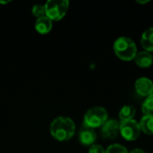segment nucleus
I'll return each mask as SVG.
<instances>
[{"label":"nucleus","mask_w":153,"mask_h":153,"mask_svg":"<svg viewBox=\"0 0 153 153\" xmlns=\"http://www.w3.org/2000/svg\"><path fill=\"white\" fill-rule=\"evenodd\" d=\"M50 134L59 142L70 140L75 134V124L73 119L67 117H57L50 125Z\"/></svg>","instance_id":"f257e3e1"},{"label":"nucleus","mask_w":153,"mask_h":153,"mask_svg":"<svg viewBox=\"0 0 153 153\" xmlns=\"http://www.w3.org/2000/svg\"><path fill=\"white\" fill-rule=\"evenodd\" d=\"M114 51L120 59L130 61L137 55V47L131 39L120 37L114 43Z\"/></svg>","instance_id":"f03ea898"},{"label":"nucleus","mask_w":153,"mask_h":153,"mask_svg":"<svg viewBox=\"0 0 153 153\" xmlns=\"http://www.w3.org/2000/svg\"><path fill=\"white\" fill-rule=\"evenodd\" d=\"M108 120V111L103 107L90 108L84 115L83 126L92 129L101 127Z\"/></svg>","instance_id":"7ed1b4c3"},{"label":"nucleus","mask_w":153,"mask_h":153,"mask_svg":"<svg viewBox=\"0 0 153 153\" xmlns=\"http://www.w3.org/2000/svg\"><path fill=\"white\" fill-rule=\"evenodd\" d=\"M68 8V0H48L45 4L46 16L52 22L60 21L66 14Z\"/></svg>","instance_id":"20e7f679"},{"label":"nucleus","mask_w":153,"mask_h":153,"mask_svg":"<svg viewBox=\"0 0 153 153\" xmlns=\"http://www.w3.org/2000/svg\"><path fill=\"white\" fill-rule=\"evenodd\" d=\"M140 125L134 119L122 121L120 123V134L126 141H135L141 135Z\"/></svg>","instance_id":"39448f33"},{"label":"nucleus","mask_w":153,"mask_h":153,"mask_svg":"<svg viewBox=\"0 0 153 153\" xmlns=\"http://www.w3.org/2000/svg\"><path fill=\"white\" fill-rule=\"evenodd\" d=\"M119 133L120 124L115 119H108L107 122L101 126V134L106 139H116Z\"/></svg>","instance_id":"423d86ee"},{"label":"nucleus","mask_w":153,"mask_h":153,"mask_svg":"<svg viewBox=\"0 0 153 153\" xmlns=\"http://www.w3.org/2000/svg\"><path fill=\"white\" fill-rule=\"evenodd\" d=\"M136 92L143 97H149L153 93V82L147 77H141L135 82Z\"/></svg>","instance_id":"0eeeda50"},{"label":"nucleus","mask_w":153,"mask_h":153,"mask_svg":"<svg viewBox=\"0 0 153 153\" xmlns=\"http://www.w3.org/2000/svg\"><path fill=\"white\" fill-rule=\"evenodd\" d=\"M79 140L82 144L85 146H91L97 140V134L94 129L82 126L79 133Z\"/></svg>","instance_id":"6e6552de"},{"label":"nucleus","mask_w":153,"mask_h":153,"mask_svg":"<svg viewBox=\"0 0 153 153\" xmlns=\"http://www.w3.org/2000/svg\"><path fill=\"white\" fill-rule=\"evenodd\" d=\"M134 61L139 67H150L153 63L152 55L148 51H142L140 53H137V55L134 57Z\"/></svg>","instance_id":"1a4fd4ad"},{"label":"nucleus","mask_w":153,"mask_h":153,"mask_svg":"<svg viewBox=\"0 0 153 153\" xmlns=\"http://www.w3.org/2000/svg\"><path fill=\"white\" fill-rule=\"evenodd\" d=\"M52 27H53V22L47 16L38 18L36 22H35V30L40 34L48 33L51 30Z\"/></svg>","instance_id":"9d476101"},{"label":"nucleus","mask_w":153,"mask_h":153,"mask_svg":"<svg viewBox=\"0 0 153 153\" xmlns=\"http://www.w3.org/2000/svg\"><path fill=\"white\" fill-rule=\"evenodd\" d=\"M141 43L145 51H153V28L146 30L143 33Z\"/></svg>","instance_id":"9b49d317"},{"label":"nucleus","mask_w":153,"mask_h":153,"mask_svg":"<svg viewBox=\"0 0 153 153\" xmlns=\"http://www.w3.org/2000/svg\"><path fill=\"white\" fill-rule=\"evenodd\" d=\"M140 128L144 134L148 135L153 134V117L149 116H143L140 122Z\"/></svg>","instance_id":"f8f14e48"},{"label":"nucleus","mask_w":153,"mask_h":153,"mask_svg":"<svg viewBox=\"0 0 153 153\" xmlns=\"http://www.w3.org/2000/svg\"><path fill=\"white\" fill-rule=\"evenodd\" d=\"M135 113H136V109L134 106H131V105L124 106L119 111V118L121 122L131 120L135 116Z\"/></svg>","instance_id":"ddd939ff"},{"label":"nucleus","mask_w":153,"mask_h":153,"mask_svg":"<svg viewBox=\"0 0 153 153\" xmlns=\"http://www.w3.org/2000/svg\"><path fill=\"white\" fill-rule=\"evenodd\" d=\"M143 112L144 116L153 117V93L147 97L146 100L143 104Z\"/></svg>","instance_id":"4468645a"},{"label":"nucleus","mask_w":153,"mask_h":153,"mask_svg":"<svg viewBox=\"0 0 153 153\" xmlns=\"http://www.w3.org/2000/svg\"><path fill=\"white\" fill-rule=\"evenodd\" d=\"M31 13L32 14L38 19V18H41L43 16H46V10H45V4H36L33 5L32 9H31Z\"/></svg>","instance_id":"2eb2a0df"},{"label":"nucleus","mask_w":153,"mask_h":153,"mask_svg":"<svg viewBox=\"0 0 153 153\" xmlns=\"http://www.w3.org/2000/svg\"><path fill=\"white\" fill-rule=\"evenodd\" d=\"M106 153H128L127 149L121 144H112L108 147Z\"/></svg>","instance_id":"dca6fc26"},{"label":"nucleus","mask_w":153,"mask_h":153,"mask_svg":"<svg viewBox=\"0 0 153 153\" xmlns=\"http://www.w3.org/2000/svg\"><path fill=\"white\" fill-rule=\"evenodd\" d=\"M89 153H106V150L100 144H93L90 147Z\"/></svg>","instance_id":"f3484780"},{"label":"nucleus","mask_w":153,"mask_h":153,"mask_svg":"<svg viewBox=\"0 0 153 153\" xmlns=\"http://www.w3.org/2000/svg\"><path fill=\"white\" fill-rule=\"evenodd\" d=\"M130 153H145L143 150L141 149H134V151H132Z\"/></svg>","instance_id":"a211bd4d"},{"label":"nucleus","mask_w":153,"mask_h":153,"mask_svg":"<svg viewBox=\"0 0 153 153\" xmlns=\"http://www.w3.org/2000/svg\"><path fill=\"white\" fill-rule=\"evenodd\" d=\"M139 4H145V3H148L150 2V0H136Z\"/></svg>","instance_id":"6ab92c4d"},{"label":"nucleus","mask_w":153,"mask_h":153,"mask_svg":"<svg viewBox=\"0 0 153 153\" xmlns=\"http://www.w3.org/2000/svg\"><path fill=\"white\" fill-rule=\"evenodd\" d=\"M10 1H1L0 0V4H8Z\"/></svg>","instance_id":"aec40b11"}]
</instances>
